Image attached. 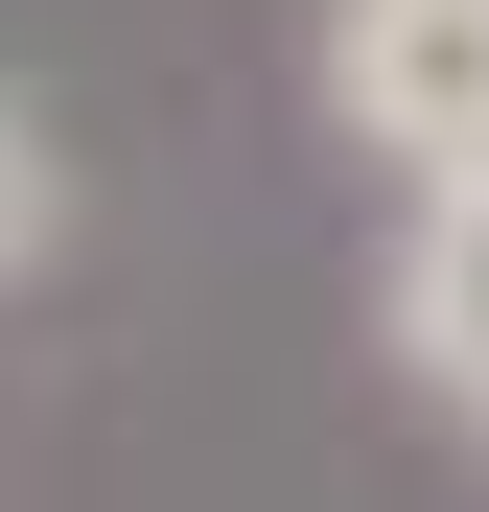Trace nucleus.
Wrapping results in <instances>:
<instances>
[{"instance_id": "1", "label": "nucleus", "mask_w": 489, "mask_h": 512, "mask_svg": "<svg viewBox=\"0 0 489 512\" xmlns=\"http://www.w3.org/2000/svg\"><path fill=\"white\" fill-rule=\"evenodd\" d=\"M326 117L396 187H489V0H326Z\"/></svg>"}, {"instance_id": "3", "label": "nucleus", "mask_w": 489, "mask_h": 512, "mask_svg": "<svg viewBox=\"0 0 489 512\" xmlns=\"http://www.w3.org/2000/svg\"><path fill=\"white\" fill-rule=\"evenodd\" d=\"M24 256H47V140L0 117V280H24Z\"/></svg>"}, {"instance_id": "2", "label": "nucleus", "mask_w": 489, "mask_h": 512, "mask_svg": "<svg viewBox=\"0 0 489 512\" xmlns=\"http://www.w3.org/2000/svg\"><path fill=\"white\" fill-rule=\"evenodd\" d=\"M396 350H420V396L489 443V187L420 210V256H396Z\"/></svg>"}]
</instances>
